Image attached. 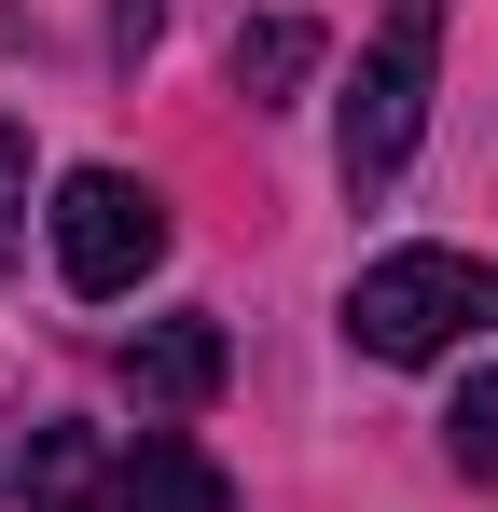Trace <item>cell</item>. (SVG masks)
Segmentation results:
<instances>
[{"label":"cell","instance_id":"1","mask_svg":"<svg viewBox=\"0 0 498 512\" xmlns=\"http://www.w3.org/2000/svg\"><path fill=\"white\" fill-rule=\"evenodd\" d=\"M429 70H443V0H388V28L360 42V70L332 97V180H346V194H388V180L415 167Z\"/></svg>","mask_w":498,"mask_h":512},{"label":"cell","instance_id":"2","mask_svg":"<svg viewBox=\"0 0 498 512\" xmlns=\"http://www.w3.org/2000/svg\"><path fill=\"white\" fill-rule=\"evenodd\" d=\"M485 319H498V263L485 250H388V263H360V291H346L360 360H443Z\"/></svg>","mask_w":498,"mask_h":512},{"label":"cell","instance_id":"3","mask_svg":"<svg viewBox=\"0 0 498 512\" xmlns=\"http://www.w3.org/2000/svg\"><path fill=\"white\" fill-rule=\"evenodd\" d=\"M153 263H166V208H153V180H125V167H70V180H56V277H70L83 305L139 291Z\"/></svg>","mask_w":498,"mask_h":512},{"label":"cell","instance_id":"4","mask_svg":"<svg viewBox=\"0 0 498 512\" xmlns=\"http://www.w3.org/2000/svg\"><path fill=\"white\" fill-rule=\"evenodd\" d=\"M222 374H236L222 319H153V333L125 346V388H139V416H194V402H208Z\"/></svg>","mask_w":498,"mask_h":512},{"label":"cell","instance_id":"5","mask_svg":"<svg viewBox=\"0 0 498 512\" xmlns=\"http://www.w3.org/2000/svg\"><path fill=\"white\" fill-rule=\"evenodd\" d=\"M28 512H139V499H125V457L97 429H42L28 443Z\"/></svg>","mask_w":498,"mask_h":512},{"label":"cell","instance_id":"6","mask_svg":"<svg viewBox=\"0 0 498 512\" xmlns=\"http://www.w3.org/2000/svg\"><path fill=\"white\" fill-rule=\"evenodd\" d=\"M125 499L139 512H236V485H222V457H194L180 429H139V443H125Z\"/></svg>","mask_w":498,"mask_h":512},{"label":"cell","instance_id":"7","mask_svg":"<svg viewBox=\"0 0 498 512\" xmlns=\"http://www.w3.org/2000/svg\"><path fill=\"white\" fill-rule=\"evenodd\" d=\"M305 70H319V28H305V14H263V28H236V97H249V111H277Z\"/></svg>","mask_w":498,"mask_h":512},{"label":"cell","instance_id":"8","mask_svg":"<svg viewBox=\"0 0 498 512\" xmlns=\"http://www.w3.org/2000/svg\"><path fill=\"white\" fill-rule=\"evenodd\" d=\"M443 457H457L471 485H498V374H471V388L443 402Z\"/></svg>","mask_w":498,"mask_h":512},{"label":"cell","instance_id":"9","mask_svg":"<svg viewBox=\"0 0 498 512\" xmlns=\"http://www.w3.org/2000/svg\"><path fill=\"white\" fill-rule=\"evenodd\" d=\"M14 208H28V139L0 125V250H14Z\"/></svg>","mask_w":498,"mask_h":512}]
</instances>
